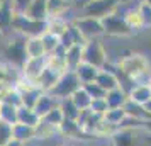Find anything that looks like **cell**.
I'll return each mask as SVG.
<instances>
[{
	"label": "cell",
	"mask_w": 151,
	"mask_h": 146,
	"mask_svg": "<svg viewBox=\"0 0 151 146\" xmlns=\"http://www.w3.org/2000/svg\"><path fill=\"white\" fill-rule=\"evenodd\" d=\"M117 70L134 83H148L151 78V63L143 53H129L117 60Z\"/></svg>",
	"instance_id": "cell-1"
},
{
	"label": "cell",
	"mask_w": 151,
	"mask_h": 146,
	"mask_svg": "<svg viewBox=\"0 0 151 146\" xmlns=\"http://www.w3.org/2000/svg\"><path fill=\"white\" fill-rule=\"evenodd\" d=\"M2 56L7 63H10L12 66L21 70V66L27 60V53H26V37L15 34L14 37H10L7 42H4L2 48Z\"/></svg>",
	"instance_id": "cell-2"
},
{
	"label": "cell",
	"mask_w": 151,
	"mask_h": 146,
	"mask_svg": "<svg viewBox=\"0 0 151 146\" xmlns=\"http://www.w3.org/2000/svg\"><path fill=\"white\" fill-rule=\"evenodd\" d=\"M46 32V22H39L27 17L26 14L15 12L12 22V34H19L22 37H36Z\"/></svg>",
	"instance_id": "cell-3"
},
{
	"label": "cell",
	"mask_w": 151,
	"mask_h": 146,
	"mask_svg": "<svg viewBox=\"0 0 151 146\" xmlns=\"http://www.w3.org/2000/svg\"><path fill=\"white\" fill-rule=\"evenodd\" d=\"M121 2L119 0H87L82 4V12L87 17L104 19L107 15L119 12Z\"/></svg>",
	"instance_id": "cell-4"
},
{
	"label": "cell",
	"mask_w": 151,
	"mask_h": 146,
	"mask_svg": "<svg viewBox=\"0 0 151 146\" xmlns=\"http://www.w3.org/2000/svg\"><path fill=\"white\" fill-rule=\"evenodd\" d=\"M71 24L78 29V32L83 36L85 41H92V39H99L100 36L105 34L104 31V24L102 19H97V17H87V15H80L75 17Z\"/></svg>",
	"instance_id": "cell-5"
},
{
	"label": "cell",
	"mask_w": 151,
	"mask_h": 146,
	"mask_svg": "<svg viewBox=\"0 0 151 146\" xmlns=\"http://www.w3.org/2000/svg\"><path fill=\"white\" fill-rule=\"evenodd\" d=\"M107 61H109L107 49L99 39H92V41L85 42V46H83V63H88L92 66L102 70Z\"/></svg>",
	"instance_id": "cell-6"
},
{
	"label": "cell",
	"mask_w": 151,
	"mask_h": 146,
	"mask_svg": "<svg viewBox=\"0 0 151 146\" xmlns=\"http://www.w3.org/2000/svg\"><path fill=\"white\" fill-rule=\"evenodd\" d=\"M80 87H82V83H80L75 71H66L61 75L58 83L53 87V90L48 92V93H51L56 100H63V99H70Z\"/></svg>",
	"instance_id": "cell-7"
},
{
	"label": "cell",
	"mask_w": 151,
	"mask_h": 146,
	"mask_svg": "<svg viewBox=\"0 0 151 146\" xmlns=\"http://www.w3.org/2000/svg\"><path fill=\"white\" fill-rule=\"evenodd\" d=\"M102 24H104L105 36H112V37H127V36L134 34V32L129 29L127 22H126V19H124V15L119 14V12L104 17Z\"/></svg>",
	"instance_id": "cell-8"
},
{
	"label": "cell",
	"mask_w": 151,
	"mask_h": 146,
	"mask_svg": "<svg viewBox=\"0 0 151 146\" xmlns=\"http://www.w3.org/2000/svg\"><path fill=\"white\" fill-rule=\"evenodd\" d=\"M44 70H46V58H27L26 63L21 66L19 73H21V78L31 83H36Z\"/></svg>",
	"instance_id": "cell-9"
},
{
	"label": "cell",
	"mask_w": 151,
	"mask_h": 146,
	"mask_svg": "<svg viewBox=\"0 0 151 146\" xmlns=\"http://www.w3.org/2000/svg\"><path fill=\"white\" fill-rule=\"evenodd\" d=\"M15 17V9L12 0H2L0 4V32L4 36L12 34V22Z\"/></svg>",
	"instance_id": "cell-10"
},
{
	"label": "cell",
	"mask_w": 151,
	"mask_h": 146,
	"mask_svg": "<svg viewBox=\"0 0 151 146\" xmlns=\"http://www.w3.org/2000/svg\"><path fill=\"white\" fill-rule=\"evenodd\" d=\"M60 134L68 139H88L90 138L88 134L83 132V129L80 127V124L76 121H70V119L63 121V124L60 126Z\"/></svg>",
	"instance_id": "cell-11"
},
{
	"label": "cell",
	"mask_w": 151,
	"mask_h": 146,
	"mask_svg": "<svg viewBox=\"0 0 151 146\" xmlns=\"http://www.w3.org/2000/svg\"><path fill=\"white\" fill-rule=\"evenodd\" d=\"M24 14L27 15V17H31V19H34V21L46 22L49 19V15H48V0H34Z\"/></svg>",
	"instance_id": "cell-12"
},
{
	"label": "cell",
	"mask_w": 151,
	"mask_h": 146,
	"mask_svg": "<svg viewBox=\"0 0 151 146\" xmlns=\"http://www.w3.org/2000/svg\"><path fill=\"white\" fill-rule=\"evenodd\" d=\"M116 71H110V70H100V73H99V77H97L95 82L100 85L105 92H110V90H114V88H119V87H121V82H119V77H117Z\"/></svg>",
	"instance_id": "cell-13"
},
{
	"label": "cell",
	"mask_w": 151,
	"mask_h": 146,
	"mask_svg": "<svg viewBox=\"0 0 151 146\" xmlns=\"http://www.w3.org/2000/svg\"><path fill=\"white\" fill-rule=\"evenodd\" d=\"M60 105V100H56L51 93H48V92H44L41 97H39V100H37V104L34 105V111L36 114L39 116V117H44L46 114H49V112L53 111L55 107H58Z\"/></svg>",
	"instance_id": "cell-14"
},
{
	"label": "cell",
	"mask_w": 151,
	"mask_h": 146,
	"mask_svg": "<svg viewBox=\"0 0 151 146\" xmlns=\"http://www.w3.org/2000/svg\"><path fill=\"white\" fill-rule=\"evenodd\" d=\"M73 5V0H48V15L49 19L55 17H66L70 9Z\"/></svg>",
	"instance_id": "cell-15"
},
{
	"label": "cell",
	"mask_w": 151,
	"mask_h": 146,
	"mask_svg": "<svg viewBox=\"0 0 151 146\" xmlns=\"http://www.w3.org/2000/svg\"><path fill=\"white\" fill-rule=\"evenodd\" d=\"M60 78H61V73H58V71H55V70H51V68L46 66V70L42 71V75L39 77V80L36 82V85H37L42 92H51L53 87L58 83Z\"/></svg>",
	"instance_id": "cell-16"
},
{
	"label": "cell",
	"mask_w": 151,
	"mask_h": 146,
	"mask_svg": "<svg viewBox=\"0 0 151 146\" xmlns=\"http://www.w3.org/2000/svg\"><path fill=\"white\" fill-rule=\"evenodd\" d=\"M109 141L112 143V146H136V131L117 129Z\"/></svg>",
	"instance_id": "cell-17"
},
{
	"label": "cell",
	"mask_w": 151,
	"mask_h": 146,
	"mask_svg": "<svg viewBox=\"0 0 151 146\" xmlns=\"http://www.w3.org/2000/svg\"><path fill=\"white\" fill-rule=\"evenodd\" d=\"M76 77L80 80V83L82 85H87V83H93L99 77V73H100V70L95 68V66H92L88 63H82L78 68L75 70Z\"/></svg>",
	"instance_id": "cell-18"
},
{
	"label": "cell",
	"mask_w": 151,
	"mask_h": 146,
	"mask_svg": "<svg viewBox=\"0 0 151 146\" xmlns=\"http://www.w3.org/2000/svg\"><path fill=\"white\" fill-rule=\"evenodd\" d=\"M26 53H27V58H46L48 56L41 36L26 37Z\"/></svg>",
	"instance_id": "cell-19"
},
{
	"label": "cell",
	"mask_w": 151,
	"mask_h": 146,
	"mask_svg": "<svg viewBox=\"0 0 151 146\" xmlns=\"http://www.w3.org/2000/svg\"><path fill=\"white\" fill-rule=\"evenodd\" d=\"M65 60H66L68 71H75V70L83 63V46L82 44H75L73 48L66 49Z\"/></svg>",
	"instance_id": "cell-20"
},
{
	"label": "cell",
	"mask_w": 151,
	"mask_h": 146,
	"mask_svg": "<svg viewBox=\"0 0 151 146\" xmlns=\"http://www.w3.org/2000/svg\"><path fill=\"white\" fill-rule=\"evenodd\" d=\"M127 95H129V99L132 100V102L144 105L151 99V88H150V85L148 83H136L129 90Z\"/></svg>",
	"instance_id": "cell-21"
},
{
	"label": "cell",
	"mask_w": 151,
	"mask_h": 146,
	"mask_svg": "<svg viewBox=\"0 0 151 146\" xmlns=\"http://www.w3.org/2000/svg\"><path fill=\"white\" fill-rule=\"evenodd\" d=\"M71 26V21H68L66 17H55V19H48L46 21V31L51 34L61 37Z\"/></svg>",
	"instance_id": "cell-22"
},
{
	"label": "cell",
	"mask_w": 151,
	"mask_h": 146,
	"mask_svg": "<svg viewBox=\"0 0 151 146\" xmlns=\"http://www.w3.org/2000/svg\"><path fill=\"white\" fill-rule=\"evenodd\" d=\"M12 134H14L15 139L22 141L24 145H29L31 141L36 139V127L32 126H26V124H14L12 126Z\"/></svg>",
	"instance_id": "cell-23"
},
{
	"label": "cell",
	"mask_w": 151,
	"mask_h": 146,
	"mask_svg": "<svg viewBox=\"0 0 151 146\" xmlns=\"http://www.w3.org/2000/svg\"><path fill=\"white\" fill-rule=\"evenodd\" d=\"M122 15H124V19H126V22H127V26H129V29L132 32H137V31L146 29L144 21H143V17H141V14H139V10H137V7H129Z\"/></svg>",
	"instance_id": "cell-24"
},
{
	"label": "cell",
	"mask_w": 151,
	"mask_h": 146,
	"mask_svg": "<svg viewBox=\"0 0 151 146\" xmlns=\"http://www.w3.org/2000/svg\"><path fill=\"white\" fill-rule=\"evenodd\" d=\"M17 122H19V124H26V126L37 127V124L41 122V117L36 114V111L32 109V107L21 105V107H19V114H17Z\"/></svg>",
	"instance_id": "cell-25"
},
{
	"label": "cell",
	"mask_w": 151,
	"mask_h": 146,
	"mask_svg": "<svg viewBox=\"0 0 151 146\" xmlns=\"http://www.w3.org/2000/svg\"><path fill=\"white\" fill-rule=\"evenodd\" d=\"M127 92L124 90V88H114V90L107 92V95H105V100H107V104H109V109H119V107H124V104L127 102Z\"/></svg>",
	"instance_id": "cell-26"
},
{
	"label": "cell",
	"mask_w": 151,
	"mask_h": 146,
	"mask_svg": "<svg viewBox=\"0 0 151 146\" xmlns=\"http://www.w3.org/2000/svg\"><path fill=\"white\" fill-rule=\"evenodd\" d=\"M19 78H21L19 68L12 66L5 60H0V83H5V82H14L15 83Z\"/></svg>",
	"instance_id": "cell-27"
},
{
	"label": "cell",
	"mask_w": 151,
	"mask_h": 146,
	"mask_svg": "<svg viewBox=\"0 0 151 146\" xmlns=\"http://www.w3.org/2000/svg\"><path fill=\"white\" fill-rule=\"evenodd\" d=\"M17 114H19V107L17 105L5 104V102L0 104V121L14 126L17 124Z\"/></svg>",
	"instance_id": "cell-28"
},
{
	"label": "cell",
	"mask_w": 151,
	"mask_h": 146,
	"mask_svg": "<svg viewBox=\"0 0 151 146\" xmlns=\"http://www.w3.org/2000/svg\"><path fill=\"white\" fill-rule=\"evenodd\" d=\"M60 109L63 111L65 119H70V121H78V117H80V112H82L75 105V102L71 100V97L60 100Z\"/></svg>",
	"instance_id": "cell-29"
},
{
	"label": "cell",
	"mask_w": 151,
	"mask_h": 146,
	"mask_svg": "<svg viewBox=\"0 0 151 146\" xmlns=\"http://www.w3.org/2000/svg\"><path fill=\"white\" fill-rule=\"evenodd\" d=\"M127 117V114L124 111V107H119V109H109V111L104 114V121L107 122V124L114 126L119 129V126L122 124V121Z\"/></svg>",
	"instance_id": "cell-30"
},
{
	"label": "cell",
	"mask_w": 151,
	"mask_h": 146,
	"mask_svg": "<svg viewBox=\"0 0 151 146\" xmlns=\"http://www.w3.org/2000/svg\"><path fill=\"white\" fill-rule=\"evenodd\" d=\"M71 100L75 102V105L80 109V111H87V109H90V104H92V100H93V99L90 97L88 92L85 90L83 87H80V88L71 95Z\"/></svg>",
	"instance_id": "cell-31"
},
{
	"label": "cell",
	"mask_w": 151,
	"mask_h": 146,
	"mask_svg": "<svg viewBox=\"0 0 151 146\" xmlns=\"http://www.w3.org/2000/svg\"><path fill=\"white\" fill-rule=\"evenodd\" d=\"M56 134H60V127L48 124V122H44L41 119V122L36 127V139H49L53 136H56Z\"/></svg>",
	"instance_id": "cell-32"
},
{
	"label": "cell",
	"mask_w": 151,
	"mask_h": 146,
	"mask_svg": "<svg viewBox=\"0 0 151 146\" xmlns=\"http://www.w3.org/2000/svg\"><path fill=\"white\" fill-rule=\"evenodd\" d=\"M124 111H126V114H127L129 117L148 119V121H151V119L148 117V114H146V111H144L143 105H141V104H136V102H132L131 99H127V102L124 104Z\"/></svg>",
	"instance_id": "cell-33"
},
{
	"label": "cell",
	"mask_w": 151,
	"mask_h": 146,
	"mask_svg": "<svg viewBox=\"0 0 151 146\" xmlns=\"http://www.w3.org/2000/svg\"><path fill=\"white\" fill-rule=\"evenodd\" d=\"M41 39H42V44H44V49H46V55L56 53V51L60 49V46H61V39H60L58 36L48 32V31L41 36Z\"/></svg>",
	"instance_id": "cell-34"
},
{
	"label": "cell",
	"mask_w": 151,
	"mask_h": 146,
	"mask_svg": "<svg viewBox=\"0 0 151 146\" xmlns=\"http://www.w3.org/2000/svg\"><path fill=\"white\" fill-rule=\"evenodd\" d=\"M42 121H44V122H48V124H51V126L60 127V126L63 124V121H65V116H63V111L60 109V105L55 107L49 114H46V116L42 117Z\"/></svg>",
	"instance_id": "cell-35"
},
{
	"label": "cell",
	"mask_w": 151,
	"mask_h": 146,
	"mask_svg": "<svg viewBox=\"0 0 151 146\" xmlns=\"http://www.w3.org/2000/svg\"><path fill=\"white\" fill-rule=\"evenodd\" d=\"M90 111L93 112V114H97V116H102L109 111V104H107V100H105V97L104 99H93L92 100V104H90Z\"/></svg>",
	"instance_id": "cell-36"
},
{
	"label": "cell",
	"mask_w": 151,
	"mask_h": 146,
	"mask_svg": "<svg viewBox=\"0 0 151 146\" xmlns=\"http://www.w3.org/2000/svg\"><path fill=\"white\" fill-rule=\"evenodd\" d=\"M14 139V134H12V126L0 121V146H5L10 141Z\"/></svg>",
	"instance_id": "cell-37"
},
{
	"label": "cell",
	"mask_w": 151,
	"mask_h": 146,
	"mask_svg": "<svg viewBox=\"0 0 151 146\" xmlns=\"http://www.w3.org/2000/svg\"><path fill=\"white\" fill-rule=\"evenodd\" d=\"M85 90L88 92V95L92 99H104L105 95H107V92L104 90L100 85L97 83V82H93V83H87V85H82Z\"/></svg>",
	"instance_id": "cell-38"
},
{
	"label": "cell",
	"mask_w": 151,
	"mask_h": 146,
	"mask_svg": "<svg viewBox=\"0 0 151 146\" xmlns=\"http://www.w3.org/2000/svg\"><path fill=\"white\" fill-rule=\"evenodd\" d=\"M137 10H139V14L143 17L144 26H146V27H151V5H148L144 0H141V2L137 4Z\"/></svg>",
	"instance_id": "cell-39"
},
{
	"label": "cell",
	"mask_w": 151,
	"mask_h": 146,
	"mask_svg": "<svg viewBox=\"0 0 151 146\" xmlns=\"http://www.w3.org/2000/svg\"><path fill=\"white\" fill-rule=\"evenodd\" d=\"M32 2H34V0H12V5H14L15 12H21V14H24Z\"/></svg>",
	"instance_id": "cell-40"
},
{
	"label": "cell",
	"mask_w": 151,
	"mask_h": 146,
	"mask_svg": "<svg viewBox=\"0 0 151 146\" xmlns=\"http://www.w3.org/2000/svg\"><path fill=\"white\" fill-rule=\"evenodd\" d=\"M5 146H26V145H24L22 141H19V139H15V138H14V139H10V141H9Z\"/></svg>",
	"instance_id": "cell-41"
},
{
	"label": "cell",
	"mask_w": 151,
	"mask_h": 146,
	"mask_svg": "<svg viewBox=\"0 0 151 146\" xmlns=\"http://www.w3.org/2000/svg\"><path fill=\"white\" fill-rule=\"evenodd\" d=\"M143 107H144V111H146V114H148V117L151 119V99H150V100H148V102H146V104L143 105Z\"/></svg>",
	"instance_id": "cell-42"
},
{
	"label": "cell",
	"mask_w": 151,
	"mask_h": 146,
	"mask_svg": "<svg viewBox=\"0 0 151 146\" xmlns=\"http://www.w3.org/2000/svg\"><path fill=\"white\" fill-rule=\"evenodd\" d=\"M119 2H121V5H131V4H134V0H119Z\"/></svg>",
	"instance_id": "cell-43"
},
{
	"label": "cell",
	"mask_w": 151,
	"mask_h": 146,
	"mask_svg": "<svg viewBox=\"0 0 151 146\" xmlns=\"http://www.w3.org/2000/svg\"><path fill=\"white\" fill-rule=\"evenodd\" d=\"M144 141H146V145H150V146H151V131H150V132H146V138H144Z\"/></svg>",
	"instance_id": "cell-44"
},
{
	"label": "cell",
	"mask_w": 151,
	"mask_h": 146,
	"mask_svg": "<svg viewBox=\"0 0 151 146\" xmlns=\"http://www.w3.org/2000/svg\"><path fill=\"white\" fill-rule=\"evenodd\" d=\"M61 146H75V145H73V143H70V141H66V143H63Z\"/></svg>",
	"instance_id": "cell-45"
},
{
	"label": "cell",
	"mask_w": 151,
	"mask_h": 146,
	"mask_svg": "<svg viewBox=\"0 0 151 146\" xmlns=\"http://www.w3.org/2000/svg\"><path fill=\"white\" fill-rule=\"evenodd\" d=\"M104 146H112V143H110V141H107V143H105Z\"/></svg>",
	"instance_id": "cell-46"
},
{
	"label": "cell",
	"mask_w": 151,
	"mask_h": 146,
	"mask_svg": "<svg viewBox=\"0 0 151 146\" xmlns=\"http://www.w3.org/2000/svg\"><path fill=\"white\" fill-rule=\"evenodd\" d=\"M4 37H5V36L2 34V32H0V41H2V39H4Z\"/></svg>",
	"instance_id": "cell-47"
},
{
	"label": "cell",
	"mask_w": 151,
	"mask_h": 146,
	"mask_svg": "<svg viewBox=\"0 0 151 146\" xmlns=\"http://www.w3.org/2000/svg\"><path fill=\"white\" fill-rule=\"evenodd\" d=\"M144 2H146V4H148V5H151V0H144Z\"/></svg>",
	"instance_id": "cell-48"
},
{
	"label": "cell",
	"mask_w": 151,
	"mask_h": 146,
	"mask_svg": "<svg viewBox=\"0 0 151 146\" xmlns=\"http://www.w3.org/2000/svg\"><path fill=\"white\" fill-rule=\"evenodd\" d=\"M148 85H150V88H151V78H150V82H148Z\"/></svg>",
	"instance_id": "cell-49"
},
{
	"label": "cell",
	"mask_w": 151,
	"mask_h": 146,
	"mask_svg": "<svg viewBox=\"0 0 151 146\" xmlns=\"http://www.w3.org/2000/svg\"><path fill=\"white\" fill-rule=\"evenodd\" d=\"M0 4H2V0H0Z\"/></svg>",
	"instance_id": "cell-50"
},
{
	"label": "cell",
	"mask_w": 151,
	"mask_h": 146,
	"mask_svg": "<svg viewBox=\"0 0 151 146\" xmlns=\"http://www.w3.org/2000/svg\"><path fill=\"white\" fill-rule=\"evenodd\" d=\"M83 2H87V0H83Z\"/></svg>",
	"instance_id": "cell-51"
},
{
	"label": "cell",
	"mask_w": 151,
	"mask_h": 146,
	"mask_svg": "<svg viewBox=\"0 0 151 146\" xmlns=\"http://www.w3.org/2000/svg\"><path fill=\"white\" fill-rule=\"evenodd\" d=\"M0 104H2V102H0Z\"/></svg>",
	"instance_id": "cell-52"
},
{
	"label": "cell",
	"mask_w": 151,
	"mask_h": 146,
	"mask_svg": "<svg viewBox=\"0 0 151 146\" xmlns=\"http://www.w3.org/2000/svg\"><path fill=\"white\" fill-rule=\"evenodd\" d=\"M0 60H2V58H0Z\"/></svg>",
	"instance_id": "cell-53"
}]
</instances>
